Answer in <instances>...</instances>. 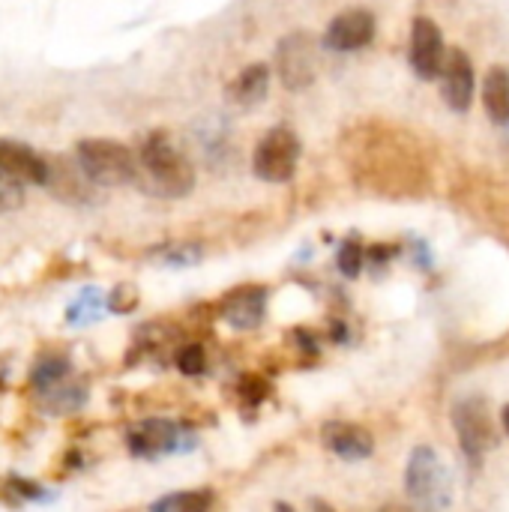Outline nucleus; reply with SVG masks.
<instances>
[{"instance_id":"1","label":"nucleus","mask_w":509,"mask_h":512,"mask_svg":"<svg viewBox=\"0 0 509 512\" xmlns=\"http://www.w3.org/2000/svg\"><path fill=\"white\" fill-rule=\"evenodd\" d=\"M132 186L153 198H186L195 186V168L168 135L153 132L135 150Z\"/></svg>"},{"instance_id":"2","label":"nucleus","mask_w":509,"mask_h":512,"mask_svg":"<svg viewBox=\"0 0 509 512\" xmlns=\"http://www.w3.org/2000/svg\"><path fill=\"white\" fill-rule=\"evenodd\" d=\"M408 498L420 512H441L453 498V474L435 447H417L405 471Z\"/></svg>"},{"instance_id":"3","label":"nucleus","mask_w":509,"mask_h":512,"mask_svg":"<svg viewBox=\"0 0 509 512\" xmlns=\"http://www.w3.org/2000/svg\"><path fill=\"white\" fill-rule=\"evenodd\" d=\"M72 156L99 189L132 186L135 180V150L114 138H84L75 144Z\"/></svg>"},{"instance_id":"4","label":"nucleus","mask_w":509,"mask_h":512,"mask_svg":"<svg viewBox=\"0 0 509 512\" xmlns=\"http://www.w3.org/2000/svg\"><path fill=\"white\" fill-rule=\"evenodd\" d=\"M300 162V138L288 126H273L267 135H261L252 168L264 183H288Z\"/></svg>"},{"instance_id":"5","label":"nucleus","mask_w":509,"mask_h":512,"mask_svg":"<svg viewBox=\"0 0 509 512\" xmlns=\"http://www.w3.org/2000/svg\"><path fill=\"white\" fill-rule=\"evenodd\" d=\"M315 36L306 30L288 33L276 48V72L282 84L294 93L309 90L318 78V54H315Z\"/></svg>"},{"instance_id":"6","label":"nucleus","mask_w":509,"mask_h":512,"mask_svg":"<svg viewBox=\"0 0 509 512\" xmlns=\"http://www.w3.org/2000/svg\"><path fill=\"white\" fill-rule=\"evenodd\" d=\"M453 426L459 435V444L465 450L468 459L480 462L489 450L498 447V432H495V420L489 414V405L477 396H468L462 402H456L453 408Z\"/></svg>"},{"instance_id":"7","label":"nucleus","mask_w":509,"mask_h":512,"mask_svg":"<svg viewBox=\"0 0 509 512\" xmlns=\"http://www.w3.org/2000/svg\"><path fill=\"white\" fill-rule=\"evenodd\" d=\"M45 162H48V177L42 186L48 189V195H54L69 207H87L99 198V186L81 171L75 156H51Z\"/></svg>"},{"instance_id":"8","label":"nucleus","mask_w":509,"mask_h":512,"mask_svg":"<svg viewBox=\"0 0 509 512\" xmlns=\"http://www.w3.org/2000/svg\"><path fill=\"white\" fill-rule=\"evenodd\" d=\"M195 447V438L186 435L171 420H144L129 432V450L144 459L168 456V453H186Z\"/></svg>"},{"instance_id":"9","label":"nucleus","mask_w":509,"mask_h":512,"mask_svg":"<svg viewBox=\"0 0 509 512\" xmlns=\"http://www.w3.org/2000/svg\"><path fill=\"white\" fill-rule=\"evenodd\" d=\"M444 54H447V45H444L441 27L426 15L414 18L411 48H408V63H411L414 75L423 81H438L441 66H444Z\"/></svg>"},{"instance_id":"10","label":"nucleus","mask_w":509,"mask_h":512,"mask_svg":"<svg viewBox=\"0 0 509 512\" xmlns=\"http://www.w3.org/2000/svg\"><path fill=\"white\" fill-rule=\"evenodd\" d=\"M438 81H441V96L450 111H456V114L471 111L477 75H474V60L462 48H447Z\"/></svg>"},{"instance_id":"11","label":"nucleus","mask_w":509,"mask_h":512,"mask_svg":"<svg viewBox=\"0 0 509 512\" xmlns=\"http://www.w3.org/2000/svg\"><path fill=\"white\" fill-rule=\"evenodd\" d=\"M375 15L369 9H345L339 12L330 24H327V33H324V48L330 51H339V54H351V51H360L366 48L372 39H375Z\"/></svg>"},{"instance_id":"12","label":"nucleus","mask_w":509,"mask_h":512,"mask_svg":"<svg viewBox=\"0 0 509 512\" xmlns=\"http://www.w3.org/2000/svg\"><path fill=\"white\" fill-rule=\"evenodd\" d=\"M0 168L21 186H42L48 177L45 156L15 138H0Z\"/></svg>"},{"instance_id":"13","label":"nucleus","mask_w":509,"mask_h":512,"mask_svg":"<svg viewBox=\"0 0 509 512\" xmlns=\"http://www.w3.org/2000/svg\"><path fill=\"white\" fill-rule=\"evenodd\" d=\"M321 441L333 456H339L345 462H363V459H369L375 453V438L363 426L342 423V420L327 423L321 429Z\"/></svg>"},{"instance_id":"14","label":"nucleus","mask_w":509,"mask_h":512,"mask_svg":"<svg viewBox=\"0 0 509 512\" xmlns=\"http://www.w3.org/2000/svg\"><path fill=\"white\" fill-rule=\"evenodd\" d=\"M264 312H267V288L261 285L237 288L222 300V318L237 330H255L264 321Z\"/></svg>"},{"instance_id":"15","label":"nucleus","mask_w":509,"mask_h":512,"mask_svg":"<svg viewBox=\"0 0 509 512\" xmlns=\"http://www.w3.org/2000/svg\"><path fill=\"white\" fill-rule=\"evenodd\" d=\"M267 87H270V66L252 63L228 84V102L237 108H255L258 102H264Z\"/></svg>"},{"instance_id":"16","label":"nucleus","mask_w":509,"mask_h":512,"mask_svg":"<svg viewBox=\"0 0 509 512\" xmlns=\"http://www.w3.org/2000/svg\"><path fill=\"white\" fill-rule=\"evenodd\" d=\"M483 108L495 126H509V69L492 66L483 78Z\"/></svg>"},{"instance_id":"17","label":"nucleus","mask_w":509,"mask_h":512,"mask_svg":"<svg viewBox=\"0 0 509 512\" xmlns=\"http://www.w3.org/2000/svg\"><path fill=\"white\" fill-rule=\"evenodd\" d=\"M216 504L213 489H189V492H174L159 498L150 512H210Z\"/></svg>"},{"instance_id":"18","label":"nucleus","mask_w":509,"mask_h":512,"mask_svg":"<svg viewBox=\"0 0 509 512\" xmlns=\"http://www.w3.org/2000/svg\"><path fill=\"white\" fill-rule=\"evenodd\" d=\"M42 399H45V408H48L51 414H72V411H78V408L87 402V390H84L81 384L63 381V384L45 390Z\"/></svg>"},{"instance_id":"19","label":"nucleus","mask_w":509,"mask_h":512,"mask_svg":"<svg viewBox=\"0 0 509 512\" xmlns=\"http://www.w3.org/2000/svg\"><path fill=\"white\" fill-rule=\"evenodd\" d=\"M66 378H69V363H66L63 357H45V360H39V363L33 366V372H30V384H33L39 393H45V390L63 384Z\"/></svg>"},{"instance_id":"20","label":"nucleus","mask_w":509,"mask_h":512,"mask_svg":"<svg viewBox=\"0 0 509 512\" xmlns=\"http://www.w3.org/2000/svg\"><path fill=\"white\" fill-rule=\"evenodd\" d=\"M336 264H339L342 276L357 279V276H360V270H363V264H366V252H363V246H360L357 240H345V243L339 246Z\"/></svg>"},{"instance_id":"21","label":"nucleus","mask_w":509,"mask_h":512,"mask_svg":"<svg viewBox=\"0 0 509 512\" xmlns=\"http://www.w3.org/2000/svg\"><path fill=\"white\" fill-rule=\"evenodd\" d=\"M21 204H24V186L0 168V216L18 210Z\"/></svg>"},{"instance_id":"22","label":"nucleus","mask_w":509,"mask_h":512,"mask_svg":"<svg viewBox=\"0 0 509 512\" xmlns=\"http://www.w3.org/2000/svg\"><path fill=\"white\" fill-rule=\"evenodd\" d=\"M204 366H207V357H204V348H201V345H186V348H180V354H177V369H180L183 375H201Z\"/></svg>"},{"instance_id":"23","label":"nucleus","mask_w":509,"mask_h":512,"mask_svg":"<svg viewBox=\"0 0 509 512\" xmlns=\"http://www.w3.org/2000/svg\"><path fill=\"white\" fill-rule=\"evenodd\" d=\"M93 297H96V294H93V291H87V294H84V297L69 309V321H72V324H84V321H90V318L96 315V309H99V300H102V297H99V300H93Z\"/></svg>"},{"instance_id":"24","label":"nucleus","mask_w":509,"mask_h":512,"mask_svg":"<svg viewBox=\"0 0 509 512\" xmlns=\"http://www.w3.org/2000/svg\"><path fill=\"white\" fill-rule=\"evenodd\" d=\"M135 291H132V285H120L114 294H111V300H108V309L111 312H132L135 309Z\"/></svg>"},{"instance_id":"25","label":"nucleus","mask_w":509,"mask_h":512,"mask_svg":"<svg viewBox=\"0 0 509 512\" xmlns=\"http://www.w3.org/2000/svg\"><path fill=\"white\" fill-rule=\"evenodd\" d=\"M309 507H312V512H336L333 507H330V504H327V501H321V498H315Z\"/></svg>"},{"instance_id":"26","label":"nucleus","mask_w":509,"mask_h":512,"mask_svg":"<svg viewBox=\"0 0 509 512\" xmlns=\"http://www.w3.org/2000/svg\"><path fill=\"white\" fill-rule=\"evenodd\" d=\"M378 512H417V510H411V507H405V504H384Z\"/></svg>"},{"instance_id":"27","label":"nucleus","mask_w":509,"mask_h":512,"mask_svg":"<svg viewBox=\"0 0 509 512\" xmlns=\"http://www.w3.org/2000/svg\"><path fill=\"white\" fill-rule=\"evenodd\" d=\"M501 426H504V432L509 435V405L501 411Z\"/></svg>"},{"instance_id":"28","label":"nucleus","mask_w":509,"mask_h":512,"mask_svg":"<svg viewBox=\"0 0 509 512\" xmlns=\"http://www.w3.org/2000/svg\"><path fill=\"white\" fill-rule=\"evenodd\" d=\"M273 512H297L291 504H285V501H279L276 507H273Z\"/></svg>"}]
</instances>
